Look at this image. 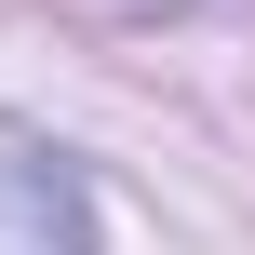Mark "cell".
I'll return each mask as SVG.
<instances>
[{"mask_svg":"<svg viewBox=\"0 0 255 255\" xmlns=\"http://www.w3.org/2000/svg\"><path fill=\"white\" fill-rule=\"evenodd\" d=\"M0 255H81V188L54 161H0Z\"/></svg>","mask_w":255,"mask_h":255,"instance_id":"obj_1","label":"cell"}]
</instances>
